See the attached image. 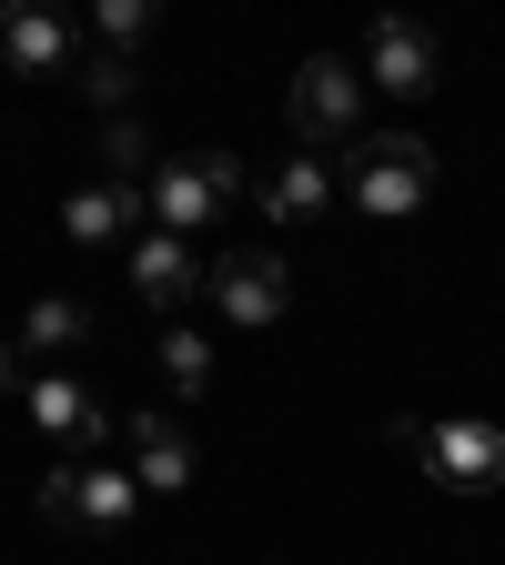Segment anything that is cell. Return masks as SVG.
Listing matches in <instances>:
<instances>
[{
  "label": "cell",
  "instance_id": "cell-17",
  "mask_svg": "<svg viewBox=\"0 0 505 565\" xmlns=\"http://www.w3.org/2000/svg\"><path fill=\"white\" fill-rule=\"evenodd\" d=\"M141 41H152V0H102V11H92V51L131 61Z\"/></svg>",
  "mask_w": 505,
  "mask_h": 565
},
{
  "label": "cell",
  "instance_id": "cell-9",
  "mask_svg": "<svg viewBox=\"0 0 505 565\" xmlns=\"http://www.w3.org/2000/svg\"><path fill=\"white\" fill-rule=\"evenodd\" d=\"M365 82L394 92V102H424V92H435V31L404 21V11H385V21L365 31Z\"/></svg>",
  "mask_w": 505,
  "mask_h": 565
},
{
  "label": "cell",
  "instance_id": "cell-5",
  "mask_svg": "<svg viewBox=\"0 0 505 565\" xmlns=\"http://www.w3.org/2000/svg\"><path fill=\"white\" fill-rule=\"evenodd\" d=\"M294 131L304 141H365V61L314 51L294 71Z\"/></svg>",
  "mask_w": 505,
  "mask_h": 565
},
{
  "label": "cell",
  "instance_id": "cell-15",
  "mask_svg": "<svg viewBox=\"0 0 505 565\" xmlns=\"http://www.w3.org/2000/svg\"><path fill=\"white\" fill-rule=\"evenodd\" d=\"M162 374H172L182 404L212 384V333H202V323H162Z\"/></svg>",
  "mask_w": 505,
  "mask_h": 565
},
{
  "label": "cell",
  "instance_id": "cell-7",
  "mask_svg": "<svg viewBox=\"0 0 505 565\" xmlns=\"http://www.w3.org/2000/svg\"><path fill=\"white\" fill-rule=\"evenodd\" d=\"M122 455H131V484H141V494H192V475H202L192 435H182V424H172L162 404L122 414Z\"/></svg>",
  "mask_w": 505,
  "mask_h": 565
},
{
  "label": "cell",
  "instance_id": "cell-19",
  "mask_svg": "<svg viewBox=\"0 0 505 565\" xmlns=\"http://www.w3.org/2000/svg\"><path fill=\"white\" fill-rule=\"evenodd\" d=\"M0 384H21V394H31V353H21V343H0Z\"/></svg>",
  "mask_w": 505,
  "mask_h": 565
},
{
  "label": "cell",
  "instance_id": "cell-20",
  "mask_svg": "<svg viewBox=\"0 0 505 565\" xmlns=\"http://www.w3.org/2000/svg\"><path fill=\"white\" fill-rule=\"evenodd\" d=\"M263 565H283V555H263Z\"/></svg>",
  "mask_w": 505,
  "mask_h": 565
},
{
  "label": "cell",
  "instance_id": "cell-4",
  "mask_svg": "<svg viewBox=\"0 0 505 565\" xmlns=\"http://www.w3.org/2000/svg\"><path fill=\"white\" fill-rule=\"evenodd\" d=\"M344 192H354V212H375V223H404V212H424V192H435V152L404 141V131H375V141H354Z\"/></svg>",
  "mask_w": 505,
  "mask_h": 565
},
{
  "label": "cell",
  "instance_id": "cell-13",
  "mask_svg": "<svg viewBox=\"0 0 505 565\" xmlns=\"http://www.w3.org/2000/svg\"><path fill=\"white\" fill-rule=\"evenodd\" d=\"M82 41L92 31H71L61 11H41V0H11V11H0V51H11V71H61Z\"/></svg>",
  "mask_w": 505,
  "mask_h": 565
},
{
  "label": "cell",
  "instance_id": "cell-12",
  "mask_svg": "<svg viewBox=\"0 0 505 565\" xmlns=\"http://www.w3.org/2000/svg\"><path fill=\"white\" fill-rule=\"evenodd\" d=\"M61 223H71V243H141V233H152V202H141L131 182H92V192H71L61 202Z\"/></svg>",
  "mask_w": 505,
  "mask_h": 565
},
{
  "label": "cell",
  "instance_id": "cell-11",
  "mask_svg": "<svg viewBox=\"0 0 505 565\" xmlns=\"http://www.w3.org/2000/svg\"><path fill=\"white\" fill-rule=\"evenodd\" d=\"M253 202H263V223H273V233H314L324 212H334V162H314V152H294V162H273Z\"/></svg>",
  "mask_w": 505,
  "mask_h": 565
},
{
  "label": "cell",
  "instance_id": "cell-1",
  "mask_svg": "<svg viewBox=\"0 0 505 565\" xmlns=\"http://www.w3.org/2000/svg\"><path fill=\"white\" fill-rule=\"evenodd\" d=\"M141 202H152V233H182V243H202L212 223H233V212L253 202V172H243L233 152H172V162H152Z\"/></svg>",
  "mask_w": 505,
  "mask_h": 565
},
{
  "label": "cell",
  "instance_id": "cell-14",
  "mask_svg": "<svg viewBox=\"0 0 505 565\" xmlns=\"http://www.w3.org/2000/svg\"><path fill=\"white\" fill-rule=\"evenodd\" d=\"M82 343H92V303H71V294H41V303L21 313V353H31V374H61Z\"/></svg>",
  "mask_w": 505,
  "mask_h": 565
},
{
  "label": "cell",
  "instance_id": "cell-18",
  "mask_svg": "<svg viewBox=\"0 0 505 565\" xmlns=\"http://www.w3.org/2000/svg\"><path fill=\"white\" fill-rule=\"evenodd\" d=\"M102 182H152V141H141V121L122 111V121H102Z\"/></svg>",
  "mask_w": 505,
  "mask_h": 565
},
{
  "label": "cell",
  "instance_id": "cell-2",
  "mask_svg": "<svg viewBox=\"0 0 505 565\" xmlns=\"http://www.w3.org/2000/svg\"><path fill=\"white\" fill-rule=\"evenodd\" d=\"M394 445L424 455V475L445 494H495L505 484V424H485V414H435V424L394 414Z\"/></svg>",
  "mask_w": 505,
  "mask_h": 565
},
{
  "label": "cell",
  "instance_id": "cell-10",
  "mask_svg": "<svg viewBox=\"0 0 505 565\" xmlns=\"http://www.w3.org/2000/svg\"><path fill=\"white\" fill-rule=\"evenodd\" d=\"M202 282H212V273L192 263V243H182V233H141V243H131V294H141V313L182 323Z\"/></svg>",
  "mask_w": 505,
  "mask_h": 565
},
{
  "label": "cell",
  "instance_id": "cell-16",
  "mask_svg": "<svg viewBox=\"0 0 505 565\" xmlns=\"http://www.w3.org/2000/svg\"><path fill=\"white\" fill-rule=\"evenodd\" d=\"M82 92H92V111H102V121H122V111H131V92H141V61L82 51Z\"/></svg>",
  "mask_w": 505,
  "mask_h": 565
},
{
  "label": "cell",
  "instance_id": "cell-8",
  "mask_svg": "<svg viewBox=\"0 0 505 565\" xmlns=\"http://www.w3.org/2000/svg\"><path fill=\"white\" fill-rule=\"evenodd\" d=\"M21 404H31V424H41L61 455H102V435H122L82 374H31V394H21Z\"/></svg>",
  "mask_w": 505,
  "mask_h": 565
},
{
  "label": "cell",
  "instance_id": "cell-3",
  "mask_svg": "<svg viewBox=\"0 0 505 565\" xmlns=\"http://www.w3.org/2000/svg\"><path fill=\"white\" fill-rule=\"evenodd\" d=\"M41 515H51L61 535H122V525L141 515V484H131V465L61 455V465L41 475Z\"/></svg>",
  "mask_w": 505,
  "mask_h": 565
},
{
  "label": "cell",
  "instance_id": "cell-6",
  "mask_svg": "<svg viewBox=\"0 0 505 565\" xmlns=\"http://www.w3.org/2000/svg\"><path fill=\"white\" fill-rule=\"evenodd\" d=\"M202 294H212V313H223V323H283V303H294V273H283V253L273 243H233L223 263H212V282H202Z\"/></svg>",
  "mask_w": 505,
  "mask_h": 565
}]
</instances>
